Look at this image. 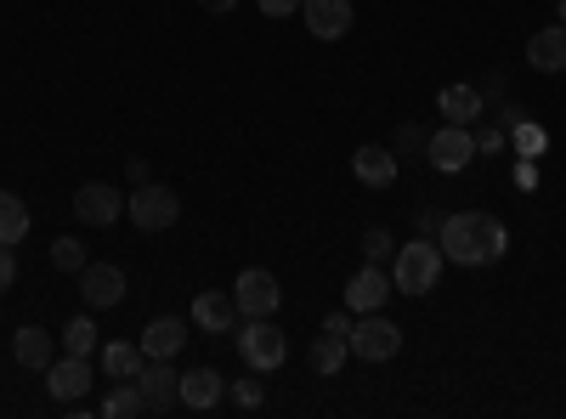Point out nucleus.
<instances>
[{"instance_id": "f257e3e1", "label": "nucleus", "mask_w": 566, "mask_h": 419, "mask_svg": "<svg viewBox=\"0 0 566 419\" xmlns=\"http://www.w3.org/2000/svg\"><path fill=\"white\" fill-rule=\"evenodd\" d=\"M442 261L453 266H493L504 250H510V227L488 210H459V216H442Z\"/></svg>"}, {"instance_id": "f03ea898", "label": "nucleus", "mask_w": 566, "mask_h": 419, "mask_svg": "<svg viewBox=\"0 0 566 419\" xmlns=\"http://www.w3.org/2000/svg\"><path fill=\"white\" fill-rule=\"evenodd\" d=\"M442 244L437 239H424V232H419V239L413 244H397V255H391V290L397 295H431L437 290V277H442Z\"/></svg>"}, {"instance_id": "7ed1b4c3", "label": "nucleus", "mask_w": 566, "mask_h": 419, "mask_svg": "<svg viewBox=\"0 0 566 419\" xmlns=\"http://www.w3.org/2000/svg\"><path fill=\"white\" fill-rule=\"evenodd\" d=\"M346 346H352L357 363H391L402 352V323H391L386 312H357Z\"/></svg>"}, {"instance_id": "20e7f679", "label": "nucleus", "mask_w": 566, "mask_h": 419, "mask_svg": "<svg viewBox=\"0 0 566 419\" xmlns=\"http://www.w3.org/2000/svg\"><path fill=\"white\" fill-rule=\"evenodd\" d=\"M125 216L142 232H165V227L181 221V199H176V188H165V181H136V193H125Z\"/></svg>"}, {"instance_id": "39448f33", "label": "nucleus", "mask_w": 566, "mask_h": 419, "mask_svg": "<svg viewBox=\"0 0 566 419\" xmlns=\"http://www.w3.org/2000/svg\"><path fill=\"white\" fill-rule=\"evenodd\" d=\"M239 357L255 368V375H272V368H283V357H290V335H283L272 317H244Z\"/></svg>"}, {"instance_id": "423d86ee", "label": "nucleus", "mask_w": 566, "mask_h": 419, "mask_svg": "<svg viewBox=\"0 0 566 419\" xmlns=\"http://www.w3.org/2000/svg\"><path fill=\"white\" fill-rule=\"evenodd\" d=\"M391 295H397V290H391V266L363 261V266L352 272V284H346V312H386Z\"/></svg>"}, {"instance_id": "0eeeda50", "label": "nucleus", "mask_w": 566, "mask_h": 419, "mask_svg": "<svg viewBox=\"0 0 566 419\" xmlns=\"http://www.w3.org/2000/svg\"><path fill=\"white\" fill-rule=\"evenodd\" d=\"M232 301H239V317H272L283 306V290L266 266H250V272H239V284H232Z\"/></svg>"}, {"instance_id": "6e6552de", "label": "nucleus", "mask_w": 566, "mask_h": 419, "mask_svg": "<svg viewBox=\"0 0 566 419\" xmlns=\"http://www.w3.org/2000/svg\"><path fill=\"white\" fill-rule=\"evenodd\" d=\"M424 154H431V165L442 176H453V170H464L470 159H476V130L470 125H442L437 136H424Z\"/></svg>"}, {"instance_id": "1a4fd4ad", "label": "nucleus", "mask_w": 566, "mask_h": 419, "mask_svg": "<svg viewBox=\"0 0 566 419\" xmlns=\"http://www.w3.org/2000/svg\"><path fill=\"white\" fill-rule=\"evenodd\" d=\"M91 380H97V368H91V357H52V368H45V391H52V402H80L91 391Z\"/></svg>"}, {"instance_id": "9d476101", "label": "nucleus", "mask_w": 566, "mask_h": 419, "mask_svg": "<svg viewBox=\"0 0 566 419\" xmlns=\"http://www.w3.org/2000/svg\"><path fill=\"white\" fill-rule=\"evenodd\" d=\"M80 301H85L91 312L119 306V301H125V272H119L114 261H85V272H80Z\"/></svg>"}, {"instance_id": "9b49d317", "label": "nucleus", "mask_w": 566, "mask_h": 419, "mask_svg": "<svg viewBox=\"0 0 566 419\" xmlns=\"http://www.w3.org/2000/svg\"><path fill=\"white\" fill-rule=\"evenodd\" d=\"M142 386V402H148V413H170L181 402V375L170 368V357H148V368L136 375Z\"/></svg>"}, {"instance_id": "f8f14e48", "label": "nucleus", "mask_w": 566, "mask_h": 419, "mask_svg": "<svg viewBox=\"0 0 566 419\" xmlns=\"http://www.w3.org/2000/svg\"><path fill=\"white\" fill-rule=\"evenodd\" d=\"M74 216H80L85 227H114V221L125 216V193L108 188V181H85V188L74 193Z\"/></svg>"}, {"instance_id": "ddd939ff", "label": "nucleus", "mask_w": 566, "mask_h": 419, "mask_svg": "<svg viewBox=\"0 0 566 419\" xmlns=\"http://www.w3.org/2000/svg\"><path fill=\"white\" fill-rule=\"evenodd\" d=\"M301 18H306L312 40H346L357 23L352 0H301Z\"/></svg>"}, {"instance_id": "4468645a", "label": "nucleus", "mask_w": 566, "mask_h": 419, "mask_svg": "<svg viewBox=\"0 0 566 419\" xmlns=\"http://www.w3.org/2000/svg\"><path fill=\"white\" fill-rule=\"evenodd\" d=\"M193 323L205 335H232L239 329V301H232V290H210L193 301Z\"/></svg>"}, {"instance_id": "2eb2a0df", "label": "nucleus", "mask_w": 566, "mask_h": 419, "mask_svg": "<svg viewBox=\"0 0 566 419\" xmlns=\"http://www.w3.org/2000/svg\"><path fill=\"white\" fill-rule=\"evenodd\" d=\"M52 357H57V341L45 335V329H34V323H23V329L12 335V363H18V368H34V375H45V368H52Z\"/></svg>"}, {"instance_id": "dca6fc26", "label": "nucleus", "mask_w": 566, "mask_h": 419, "mask_svg": "<svg viewBox=\"0 0 566 419\" xmlns=\"http://www.w3.org/2000/svg\"><path fill=\"white\" fill-rule=\"evenodd\" d=\"M221 397H227V380H221V368H187V375H181V408L205 413V408H216Z\"/></svg>"}, {"instance_id": "f3484780", "label": "nucleus", "mask_w": 566, "mask_h": 419, "mask_svg": "<svg viewBox=\"0 0 566 419\" xmlns=\"http://www.w3.org/2000/svg\"><path fill=\"white\" fill-rule=\"evenodd\" d=\"M352 176L363 181V188H391V181H397V154L363 143V148L352 154Z\"/></svg>"}, {"instance_id": "a211bd4d", "label": "nucleus", "mask_w": 566, "mask_h": 419, "mask_svg": "<svg viewBox=\"0 0 566 419\" xmlns=\"http://www.w3.org/2000/svg\"><path fill=\"white\" fill-rule=\"evenodd\" d=\"M527 63L538 74H560L566 69V23H549V29H538L527 40Z\"/></svg>"}, {"instance_id": "6ab92c4d", "label": "nucleus", "mask_w": 566, "mask_h": 419, "mask_svg": "<svg viewBox=\"0 0 566 419\" xmlns=\"http://www.w3.org/2000/svg\"><path fill=\"white\" fill-rule=\"evenodd\" d=\"M437 108H442V125H476L482 119V91L476 85H442Z\"/></svg>"}, {"instance_id": "aec40b11", "label": "nucleus", "mask_w": 566, "mask_h": 419, "mask_svg": "<svg viewBox=\"0 0 566 419\" xmlns=\"http://www.w3.org/2000/svg\"><path fill=\"white\" fill-rule=\"evenodd\" d=\"M142 368H148V352H142V341H108V346H103V375H108V380H136Z\"/></svg>"}, {"instance_id": "412c9836", "label": "nucleus", "mask_w": 566, "mask_h": 419, "mask_svg": "<svg viewBox=\"0 0 566 419\" xmlns=\"http://www.w3.org/2000/svg\"><path fill=\"white\" fill-rule=\"evenodd\" d=\"M187 346V323L181 317H154L148 329H142V352L148 357H176Z\"/></svg>"}, {"instance_id": "4be33fe9", "label": "nucleus", "mask_w": 566, "mask_h": 419, "mask_svg": "<svg viewBox=\"0 0 566 419\" xmlns=\"http://www.w3.org/2000/svg\"><path fill=\"white\" fill-rule=\"evenodd\" d=\"M29 227H34L29 205H23L18 193L0 188V244H23V239H29Z\"/></svg>"}, {"instance_id": "5701e85b", "label": "nucleus", "mask_w": 566, "mask_h": 419, "mask_svg": "<svg viewBox=\"0 0 566 419\" xmlns=\"http://www.w3.org/2000/svg\"><path fill=\"white\" fill-rule=\"evenodd\" d=\"M346 357H352V346H346V335H328V329H323V335L312 341V368H317V375H323V380H335V375H340V368H346Z\"/></svg>"}, {"instance_id": "b1692460", "label": "nucleus", "mask_w": 566, "mask_h": 419, "mask_svg": "<svg viewBox=\"0 0 566 419\" xmlns=\"http://www.w3.org/2000/svg\"><path fill=\"white\" fill-rule=\"evenodd\" d=\"M148 402H142V386L136 380H119L108 397H103V419H142Z\"/></svg>"}, {"instance_id": "393cba45", "label": "nucleus", "mask_w": 566, "mask_h": 419, "mask_svg": "<svg viewBox=\"0 0 566 419\" xmlns=\"http://www.w3.org/2000/svg\"><path fill=\"white\" fill-rule=\"evenodd\" d=\"M63 352H74V357H91V352H97V317H91V306H85L80 317L63 323Z\"/></svg>"}, {"instance_id": "a878e982", "label": "nucleus", "mask_w": 566, "mask_h": 419, "mask_svg": "<svg viewBox=\"0 0 566 419\" xmlns=\"http://www.w3.org/2000/svg\"><path fill=\"white\" fill-rule=\"evenodd\" d=\"M85 261H91V255H85L80 239H57V244H52V266H57V272H74V277H80Z\"/></svg>"}, {"instance_id": "bb28decb", "label": "nucleus", "mask_w": 566, "mask_h": 419, "mask_svg": "<svg viewBox=\"0 0 566 419\" xmlns=\"http://www.w3.org/2000/svg\"><path fill=\"white\" fill-rule=\"evenodd\" d=\"M363 255H368V261H380V266H391V255H397V239H391L386 227H368V232H363Z\"/></svg>"}, {"instance_id": "cd10ccee", "label": "nucleus", "mask_w": 566, "mask_h": 419, "mask_svg": "<svg viewBox=\"0 0 566 419\" xmlns=\"http://www.w3.org/2000/svg\"><path fill=\"white\" fill-rule=\"evenodd\" d=\"M227 391H232V402H239V408H261V402H266V386H261L255 375H250V380H232Z\"/></svg>"}, {"instance_id": "c85d7f7f", "label": "nucleus", "mask_w": 566, "mask_h": 419, "mask_svg": "<svg viewBox=\"0 0 566 419\" xmlns=\"http://www.w3.org/2000/svg\"><path fill=\"white\" fill-rule=\"evenodd\" d=\"M18 284V244H0V295Z\"/></svg>"}, {"instance_id": "c756f323", "label": "nucleus", "mask_w": 566, "mask_h": 419, "mask_svg": "<svg viewBox=\"0 0 566 419\" xmlns=\"http://www.w3.org/2000/svg\"><path fill=\"white\" fill-rule=\"evenodd\" d=\"M413 227L424 232V239H437V232H442V210H431V205H419V210H413Z\"/></svg>"}, {"instance_id": "7c9ffc66", "label": "nucleus", "mask_w": 566, "mask_h": 419, "mask_svg": "<svg viewBox=\"0 0 566 419\" xmlns=\"http://www.w3.org/2000/svg\"><path fill=\"white\" fill-rule=\"evenodd\" d=\"M261 18H295L301 12V0H255Z\"/></svg>"}, {"instance_id": "2f4dec72", "label": "nucleus", "mask_w": 566, "mask_h": 419, "mask_svg": "<svg viewBox=\"0 0 566 419\" xmlns=\"http://www.w3.org/2000/svg\"><path fill=\"white\" fill-rule=\"evenodd\" d=\"M504 148V130H482L476 136V154H499Z\"/></svg>"}, {"instance_id": "473e14b6", "label": "nucleus", "mask_w": 566, "mask_h": 419, "mask_svg": "<svg viewBox=\"0 0 566 419\" xmlns=\"http://www.w3.org/2000/svg\"><path fill=\"white\" fill-rule=\"evenodd\" d=\"M199 12H210V18H227V12H239V0H199Z\"/></svg>"}, {"instance_id": "72a5a7b5", "label": "nucleus", "mask_w": 566, "mask_h": 419, "mask_svg": "<svg viewBox=\"0 0 566 419\" xmlns=\"http://www.w3.org/2000/svg\"><path fill=\"white\" fill-rule=\"evenodd\" d=\"M555 18H560V23H566V0H555Z\"/></svg>"}]
</instances>
